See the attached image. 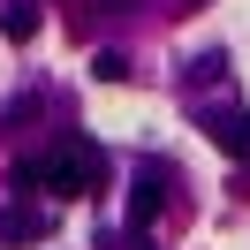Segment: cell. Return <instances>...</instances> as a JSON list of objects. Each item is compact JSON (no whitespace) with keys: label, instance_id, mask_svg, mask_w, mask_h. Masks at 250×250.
Wrapping results in <instances>:
<instances>
[{"label":"cell","instance_id":"obj_1","mask_svg":"<svg viewBox=\"0 0 250 250\" xmlns=\"http://www.w3.org/2000/svg\"><path fill=\"white\" fill-rule=\"evenodd\" d=\"M99 182H106V152L83 144V137H68V144H53V152L16 167V189H53V197H91Z\"/></svg>","mask_w":250,"mask_h":250},{"label":"cell","instance_id":"obj_2","mask_svg":"<svg viewBox=\"0 0 250 250\" xmlns=\"http://www.w3.org/2000/svg\"><path fill=\"white\" fill-rule=\"evenodd\" d=\"M167 189H174V174L167 167H159V159H144V167H137V189H129V228H152V220H159V205H167Z\"/></svg>","mask_w":250,"mask_h":250},{"label":"cell","instance_id":"obj_3","mask_svg":"<svg viewBox=\"0 0 250 250\" xmlns=\"http://www.w3.org/2000/svg\"><path fill=\"white\" fill-rule=\"evenodd\" d=\"M205 137H212L235 167H250V114H205Z\"/></svg>","mask_w":250,"mask_h":250},{"label":"cell","instance_id":"obj_4","mask_svg":"<svg viewBox=\"0 0 250 250\" xmlns=\"http://www.w3.org/2000/svg\"><path fill=\"white\" fill-rule=\"evenodd\" d=\"M0 38H8V46H31L38 38V8L31 0H8V8H0Z\"/></svg>","mask_w":250,"mask_h":250},{"label":"cell","instance_id":"obj_5","mask_svg":"<svg viewBox=\"0 0 250 250\" xmlns=\"http://www.w3.org/2000/svg\"><path fill=\"white\" fill-rule=\"evenodd\" d=\"M46 235V220H31V212H0V243H38Z\"/></svg>","mask_w":250,"mask_h":250},{"label":"cell","instance_id":"obj_6","mask_svg":"<svg viewBox=\"0 0 250 250\" xmlns=\"http://www.w3.org/2000/svg\"><path fill=\"white\" fill-rule=\"evenodd\" d=\"M91 76L99 83H129V61H122V53H91Z\"/></svg>","mask_w":250,"mask_h":250},{"label":"cell","instance_id":"obj_7","mask_svg":"<svg viewBox=\"0 0 250 250\" xmlns=\"http://www.w3.org/2000/svg\"><path fill=\"white\" fill-rule=\"evenodd\" d=\"M129 250H144V243H129Z\"/></svg>","mask_w":250,"mask_h":250}]
</instances>
